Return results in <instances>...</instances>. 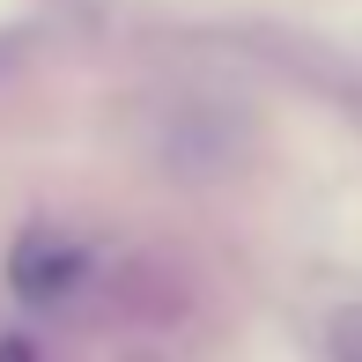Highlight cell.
<instances>
[{
	"label": "cell",
	"instance_id": "obj_1",
	"mask_svg": "<svg viewBox=\"0 0 362 362\" xmlns=\"http://www.w3.org/2000/svg\"><path fill=\"white\" fill-rule=\"evenodd\" d=\"M74 274H81V252L74 244H52V237H30L23 252L8 259V281L30 296V303H52L59 288H74Z\"/></svg>",
	"mask_w": 362,
	"mask_h": 362
},
{
	"label": "cell",
	"instance_id": "obj_3",
	"mask_svg": "<svg viewBox=\"0 0 362 362\" xmlns=\"http://www.w3.org/2000/svg\"><path fill=\"white\" fill-rule=\"evenodd\" d=\"M0 362H37V355H30L23 340H0Z\"/></svg>",
	"mask_w": 362,
	"mask_h": 362
},
{
	"label": "cell",
	"instance_id": "obj_2",
	"mask_svg": "<svg viewBox=\"0 0 362 362\" xmlns=\"http://www.w3.org/2000/svg\"><path fill=\"white\" fill-rule=\"evenodd\" d=\"M333 348H340V362H362V310H340L333 318Z\"/></svg>",
	"mask_w": 362,
	"mask_h": 362
}]
</instances>
